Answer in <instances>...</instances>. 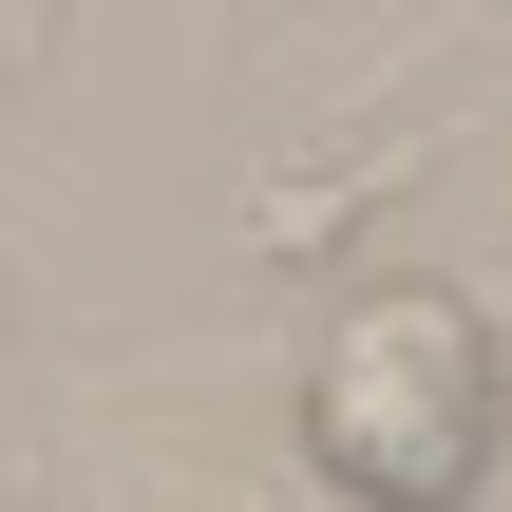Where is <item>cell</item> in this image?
<instances>
[{
    "mask_svg": "<svg viewBox=\"0 0 512 512\" xmlns=\"http://www.w3.org/2000/svg\"><path fill=\"white\" fill-rule=\"evenodd\" d=\"M304 475L342 512H475L512 475V342L456 266H361L304 342Z\"/></svg>",
    "mask_w": 512,
    "mask_h": 512,
    "instance_id": "cell-1",
    "label": "cell"
}]
</instances>
